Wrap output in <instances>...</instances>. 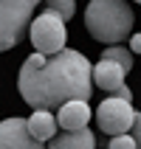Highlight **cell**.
I'll return each instance as SVG.
<instances>
[{"label":"cell","mask_w":141,"mask_h":149,"mask_svg":"<svg viewBox=\"0 0 141 149\" xmlns=\"http://www.w3.org/2000/svg\"><path fill=\"white\" fill-rule=\"evenodd\" d=\"M133 141H135V149H141V113H135V121H133Z\"/></svg>","instance_id":"14"},{"label":"cell","mask_w":141,"mask_h":149,"mask_svg":"<svg viewBox=\"0 0 141 149\" xmlns=\"http://www.w3.org/2000/svg\"><path fill=\"white\" fill-rule=\"evenodd\" d=\"M107 149H135V141H133V135H113L107 143Z\"/></svg>","instance_id":"13"},{"label":"cell","mask_w":141,"mask_h":149,"mask_svg":"<svg viewBox=\"0 0 141 149\" xmlns=\"http://www.w3.org/2000/svg\"><path fill=\"white\" fill-rule=\"evenodd\" d=\"M90 62L74 48H62L54 56L31 54L20 68L17 87L31 110H59L65 101H88L93 93Z\"/></svg>","instance_id":"1"},{"label":"cell","mask_w":141,"mask_h":149,"mask_svg":"<svg viewBox=\"0 0 141 149\" xmlns=\"http://www.w3.org/2000/svg\"><path fill=\"white\" fill-rule=\"evenodd\" d=\"M42 11H51V14H57V17H62V20H71L74 17V11H76V0H45V8Z\"/></svg>","instance_id":"12"},{"label":"cell","mask_w":141,"mask_h":149,"mask_svg":"<svg viewBox=\"0 0 141 149\" xmlns=\"http://www.w3.org/2000/svg\"><path fill=\"white\" fill-rule=\"evenodd\" d=\"M25 127L31 132L34 141L40 143H48L54 135H57V116H51V110H34L31 118H25Z\"/></svg>","instance_id":"9"},{"label":"cell","mask_w":141,"mask_h":149,"mask_svg":"<svg viewBox=\"0 0 141 149\" xmlns=\"http://www.w3.org/2000/svg\"><path fill=\"white\" fill-rule=\"evenodd\" d=\"M130 54H141V34L130 37Z\"/></svg>","instance_id":"15"},{"label":"cell","mask_w":141,"mask_h":149,"mask_svg":"<svg viewBox=\"0 0 141 149\" xmlns=\"http://www.w3.org/2000/svg\"><path fill=\"white\" fill-rule=\"evenodd\" d=\"M0 149H45V146L31 138L25 118L11 116L6 121H0Z\"/></svg>","instance_id":"6"},{"label":"cell","mask_w":141,"mask_h":149,"mask_svg":"<svg viewBox=\"0 0 141 149\" xmlns=\"http://www.w3.org/2000/svg\"><path fill=\"white\" fill-rule=\"evenodd\" d=\"M102 59H110V62L121 65L124 70H130V68H133V54H130V48H119V45H107V48L102 51Z\"/></svg>","instance_id":"11"},{"label":"cell","mask_w":141,"mask_h":149,"mask_svg":"<svg viewBox=\"0 0 141 149\" xmlns=\"http://www.w3.org/2000/svg\"><path fill=\"white\" fill-rule=\"evenodd\" d=\"M133 8L127 0H90L85 8V28L96 42L119 45L133 31Z\"/></svg>","instance_id":"2"},{"label":"cell","mask_w":141,"mask_h":149,"mask_svg":"<svg viewBox=\"0 0 141 149\" xmlns=\"http://www.w3.org/2000/svg\"><path fill=\"white\" fill-rule=\"evenodd\" d=\"M40 0H0V54L20 45Z\"/></svg>","instance_id":"3"},{"label":"cell","mask_w":141,"mask_h":149,"mask_svg":"<svg viewBox=\"0 0 141 149\" xmlns=\"http://www.w3.org/2000/svg\"><path fill=\"white\" fill-rule=\"evenodd\" d=\"M48 149H96V135L88 127H82V130H74V132L54 135L48 141Z\"/></svg>","instance_id":"10"},{"label":"cell","mask_w":141,"mask_h":149,"mask_svg":"<svg viewBox=\"0 0 141 149\" xmlns=\"http://www.w3.org/2000/svg\"><path fill=\"white\" fill-rule=\"evenodd\" d=\"M135 3H141V0H135Z\"/></svg>","instance_id":"16"},{"label":"cell","mask_w":141,"mask_h":149,"mask_svg":"<svg viewBox=\"0 0 141 149\" xmlns=\"http://www.w3.org/2000/svg\"><path fill=\"white\" fill-rule=\"evenodd\" d=\"M28 37H31V45L37 54L42 56H54L65 48L68 31H65V20L51 11H42L28 23Z\"/></svg>","instance_id":"4"},{"label":"cell","mask_w":141,"mask_h":149,"mask_svg":"<svg viewBox=\"0 0 141 149\" xmlns=\"http://www.w3.org/2000/svg\"><path fill=\"white\" fill-rule=\"evenodd\" d=\"M124 68L110 62V59H99L96 65L90 68V79L99 90H107V93H116L121 84H124Z\"/></svg>","instance_id":"8"},{"label":"cell","mask_w":141,"mask_h":149,"mask_svg":"<svg viewBox=\"0 0 141 149\" xmlns=\"http://www.w3.org/2000/svg\"><path fill=\"white\" fill-rule=\"evenodd\" d=\"M133 121H135V110H133V104L127 99L110 96V99H105L99 107H96V124H99V130L105 135H110V138L130 132Z\"/></svg>","instance_id":"5"},{"label":"cell","mask_w":141,"mask_h":149,"mask_svg":"<svg viewBox=\"0 0 141 149\" xmlns=\"http://www.w3.org/2000/svg\"><path fill=\"white\" fill-rule=\"evenodd\" d=\"M90 104L88 101H65L62 107L57 110V124L65 130V132H74V130H82V127H88V121H90Z\"/></svg>","instance_id":"7"}]
</instances>
